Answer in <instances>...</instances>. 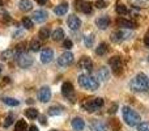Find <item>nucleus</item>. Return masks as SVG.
Instances as JSON below:
<instances>
[{"mask_svg": "<svg viewBox=\"0 0 149 131\" xmlns=\"http://www.w3.org/2000/svg\"><path fill=\"white\" fill-rule=\"evenodd\" d=\"M130 87L135 92H148L149 90V77L145 74H137L135 79L130 83Z\"/></svg>", "mask_w": 149, "mask_h": 131, "instance_id": "1", "label": "nucleus"}, {"mask_svg": "<svg viewBox=\"0 0 149 131\" xmlns=\"http://www.w3.org/2000/svg\"><path fill=\"white\" fill-rule=\"evenodd\" d=\"M122 113H123V119L126 121V123L128 125V126L134 127V126H137L139 123H141L140 116L135 110H132L131 108H128V106L122 108Z\"/></svg>", "mask_w": 149, "mask_h": 131, "instance_id": "2", "label": "nucleus"}, {"mask_svg": "<svg viewBox=\"0 0 149 131\" xmlns=\"http://www.w3.org/2000/svg\"><path fill=\"white\" fill-rule=\"evenodd\" d=\"M77 81H79L80 87L85 88V89H88V90H97L98 85H100L97 80H95L94 77L89 76V75H80Z\"/></svg>", "mask_w": 149, "mask_h": 131, "instance_id": "3", "label": "nucleus"}, {"mask_svg": "<svg viewBox=\"0 0 149 131\" xmlns=\"http://www.w3.org/2000/svg\"><path fill=\"white\" fill-rule=\"evenodd\" d=\"M16 62H17V64L21 67V68H28V67H30L31 64L34 63V59L33 57H30V55L28 54V53H16Z\"/></svg>", "mask_w": 149, "mask_h": 131, "instance_id": "4", "label": "nucleus"}, {"mask_svg": "<svg viewBox=\"0 0 149 131\" xmlns=\"http://www.w3.org/2000/svg\"><path fill=\"white\" fill-rule=\"evenodd\" d=\"M72 62H73V54L72 53H70V51L63 53V54L59 57V59H58V64L62 66V67L70 66Z\"/></svg>", "mask_w": 149, "mask_h": 131, "instance_id": "5", "label": "nucleus"}, {"mask_svg": "<svg viewBox=\"0 0 149 131\" xmlns=\"http://www.w3.org/2000/svg\"><path fill=\"white\" fill-rule=\"evenodd\" d=\"M109 64L111 66V69H113L116 75H119L122 72V59L119 57H113L109 60Z\"/></svg>", "mask_w": 149, "mask_h": 131, "instance_id": "6", "label": "nucleus"}, {"mask_svg": "<svg viewBox=\"0 0 149 131\" xmlns=\"http://www.w3.org/2000/svg\"><path fill=\"white\" fill-rule=\"evenodd\" d=\"M62 95L64 96V97H67V98L73 97V95H74V89H73L72 83H70V81L63 83V85H62Z\"/></svg>", "mask_w": 149, "mask_h": 131, "instance_id": "7", "label": "nucleus"}, {"mask_svg": "<svg viewBox=\"0 0 149 131\" xmlns=\"http://www.w3.org/2000/svg\"><path fill=\"white\" fill-rule=\"evenodd\" d=\"M50 97H51V90H50V88L46 87V85L42 87L38 92L39 101H42V102H47V101H50Z\"/></svg>", "mask_w": 149, "mask_h": 131, "instance_id": "8", "label": "nucleus"}, {"mask_svg": "<svg viewBox=\"0 0 149 131\" xmlns=\"http://www.w3.org/2000/svg\"><path fill=\"white\" fill-rule=\"evenodd\" d=\"M67 24L70 26V29H72V30H77L81 26V21H80V18L77 16H70L67 20Z\"/></svg>", "mask_w": 149, "mask_h": 131, "instance_id": "9", "label": "nucleus"}, {"mask_svg": "<svg viewBox=\"0 0 149 131\" xmlns=\"http://www.w3.org/2000/svg\"><path fill=\"white\" fill-rule=\"evenodd\" d=\"M52 58H54V51H52L51 49H45L43 51H42L41 54V60L42 63H50L52 60Z\"/></svg>", "mask_w": 149, "mask_h": 131, "instance_id": "10", "label": "nucleus"}, {"mask_svg": "<svg viewBox=\"0 0 149 131\" xmlns=\"http://www.w3.org/2000/svg\"><path fill=\"white\" fill-rule=\"evenodd\" d=\"M90 131H107V127H106V125L103 123L102 121L94 119V121L90 123Z\"/></svg>", "mask_w": 149, "mask_h": 131, "instance_id": "11", "label": "nucleus"}, {"mask_svg": "<svg viewBox=\"0 0 149 131\" xmlns=\"http://www.w3.org/2000/svg\"><path fill=\"white\" fill-rule=\"evenodd\" d=\"M33 18H34V21H36V22H38V24L45 22V21H46V18H47V12H46V11H42V9L36 11V12H34V15H33Z\"/></svg>", "mask_w": 149, "mask_h": 131, "instance_id": "12", "label": "nucleus"}, {"mask_svg": "<svg viewBox=\"0 0 149 131\" xmlns=\"http://www.w3.org/2000/svg\"><path fill=\"white\" fill-rule=\"evenodd\" d=\"M79 67L86 69V71H92L93 69V63L88 57H82L81 59H80V62H79Z\"/></svg>", "mask_w": 149, "mask_h": 131, "instance_id": "13", "label": "nucleus"}, {"mask_svg": "<svg viewBox=\"0 0 149 131\" xmlns=\"http://www.w3.org/2000/svg\"><path fill=\"white\" fill-rule=\"evenodd\" d=\"M76 4H77V9H80L81 12L86 13V15L92 13V5H90L89 3H84V1H80V0H77Z\"/></svg>", "mask_w": 149, "mask_h": 131, "instance_id": "14", "label": "nucleus"}, {"mask_svg": "<svg viewBox=\"0 0 149 131\" xmlns=\"http://www.w3.org/2000/svg\"><path fill=\"white\" fill-rule=\"evenodd\" d=\"M72 127L74 131H82L85 127V122L82 118H80V117H76V118H73L72 121Z\"/></svg>", "mask_w": 149, "mask_h": 131, "instance_id": "15", "label": "nucleus"}, {"mask_svg": "<svg viewBox=\"0 0 149 131\" xmlns=\"http://www.w3.org/2000/svg\"><path fill=\"white\" fill-rule=\"evenodd\" d=\"M95 24H97V26L100 29H106L109 25H110V18L107 17V16H103V17H100L97 18V21H95Z\"/></svg>", "mask_w": 149, "mask_h": 131, "instance_id": "16", "label": "nucleus"}, {"mask_svg": "<svg viewBox=\"0 0 149 131\" xmlns=\"http://www.w3.org/2000/svg\"><path fill=\"white\" fill-rule=\"evenodd\" d=\"M67 11H68V4H67V3L59 4V5H56V7L54 8L55 15H58V16H63V15H65V13H67Z\"/></svg>", "mask_w": 149, "mask_h": 131, "instance_id": "17", "label": "nucleus"}, {"mask_svg": "<svg viewBox=\"0 0 149 131\" xmlns=\"http://www.w3.org/2000/svg\"><path fill=\"white\" fill-rule=\"evenodd\" d=\"M118 25L122 28H127V29H135L136 28V24L132 22L130 20H124V18H119L118 20Z\"/></svg>", "mask_w": 149, "mask_h": 131, "instance_id": "18", "label": "nucleus"}, {"mask_svg": "<svg viewBox=\"0 0 149 131\" xmlns=\"http://www.w3.org/2000/svg\"><path fill=\"white\" fill-rule=\"evenodd\" d=\"M109 77H110V69L106 68V67H101V69L98 71V79H101L102 81H106Z\"/></svg>", "mask_w": 149, "mask_h": 131, "instance_id": "19", "label": "nucleus"}, {"mask_svg": "<svg viewBox=\"0 0 149 131\" xmlns=\"http://www.w3.org/2000/svg\"><path fill=\"white\" fill-rule=\"evenodd\" d=\"M18 5H20V9L24 11V12H28V11L33 9V3H31V0H21Z\"/></svg>", "mask_w": 149, "mask_h": 131, "instance_id": "20", "label": "nucleus"}, {"mask_svg": "<svg viewBox=\"0 0 149 131\" xmlns=\"http://www.w3.org/2000/svg\"><path fill=\"white\" fill-rule=\"evenodd\" d=\"M51 37H52V39L54 41H62L63 38H64V32H63V29H55L54 32H52V34H51Z\"/></svg>", "mask_w": 149, "mask_h": 131, "instance_id": "21", "label": "nucleus"}, {"mask_svg": "<svg viewBox=\"0 0 149 131\" xmlns=\"http://www.w3.org/2000/svg\"><path fill=\"white\" fill-rule=\"evenodd\" d=\"M15 57H16V51H13V50H5V51H3L1 55H0L1 60H9Z\"/></svg>", "mask_w": 149, "mask_h": 131, "instance_id": "22", "label": "nucleus"}, {"mask_svg": "<svg viewBox=\"0 0 149 131\" xmlns=\"http://www.w3.org/2000/svg\"><path fill=\"white\" fill-rule=\"evenodd\" d=\"M15 131H28V125L24 119H18L17 123H16Z\"/></svg>", "mask_w": 149, "mask_h": 131, "instance_id": "23", "label": "nucleus"}, {"mask_svg": "<svg viewBox=\"0 0 149 131\" xmlns=\"http://www.w3.org/2000/svg\"><path fill=\"white\" fill-rule=\"evenodd\" d=\"M82 106H84V109L86 111H89V113L97 110V109H95V106H94V104H93V100H86L84 104H82Z\"/></svg>", "mask_w": 149, "mask_h": 131, "instance_id": "24", "label": "nucleus"}, {"mask_svg": "<svg viewBox=\"0 0 149 131\" xmlns=\"http://www.w3.org/2000/svg\"><path fill=\"white\" fill-rule=\"evenodd\" d=\"M25 116L28 117V118H30V119H34V118L38 117V110L34 109V108H29L28 110L25 111Z\"/></svg>", "mask_w": 149, "mask_h": 131, "instance_id": "25", "label": "nucleus"}, {"mask_svg": "<svg viewBox=\"0 0 149 131\" xmlns=\"http://www.w3.org/2000/svg\"><path fill=\"white\" fill-rule=\"evenodd\" d=\"M115 9H116V13H119V15H122V16L128 13V9H127V7H126V5H123V4H120V3H116Z\"/></svg>", "mask_w": 149, "mask_h": 131, "instance_id": "26", "label": "nucleus"}, {"mask_svg": "<svg viewBox=\"0 0 149 131\" xmlns=\"http://www.w3.org/2000/svg\"><path fill=\"white\" fill-rule=\"evenodd\" d=\"M63 109L60 108V106H51V108L49 109V116H59L60 113H62Z\"/></svg>", "mask_w": 149, "mask_h": 131, "instance_id": "27", "label": "nucleus"}, {"mask_svg": "<svg viewBox=\"0 0 149 131\" xmlns=\"http://www.w3.org/2000/svg\"><path fill=\"white\" fill-rule=\"evenodd\" d=\"M49 37H50V30L47 28H42L41 30H39V38H41L42 41L47 39Z\"/></svg>", "mask_w": 149, "mask_h": 131, "instance_id": "28", "label": "nucleus"}, {"mask_svg": "<svg viewBox=\"0 0 149 131\" xmlns=\"http://www.w3.org/2000/svg\"><path fill=\"white\" fill-rule=\"evenodd\" d=\"M30 50L31 51H38V50H41V42H39L38 39H33V41L30 42Z\"/></svg>", "mask_w": 149, "mask_h": 131, "instance_id": "29", "label": "nucleus"}, {"mask_svg": "<svg viewBox=\"0 0 149 131\" xmlns=\"http://www.w3.org/2000/svg\"><path fill=\"white\" fill-rule=\"evenodd\" d=\"M95 53H97L98 55H103V54H106V53H107V45H106L105 42H103V43H101L100 46L97 47Z\"/></svg>", "mask_w": 149, "mask_h": 131, "instance_id": "30", "label": "nucleus"}, {"mask_svg": "<svg viewBox=\"0 0 149 131\" xmlns=\"http://www.w3.org/2000/svg\"><path fill=\"white\" fill-rule=\"evenodd\" d=\"M4 102L7 104L8 106H17L18 104V100H15V98H12V97H5L4 98Z\"/></svg>", "mask_w": 149, "mask_h": 131, "instance_id": "31", "label": "nucleus"}, {"mask_svg": "<svg viewBox=\"0 0 149 131\" xmlns=\"http://www.w3.org/2000/svg\"><path fill=\"white\" fill-rule=\"evenodd\" d=\"M22 25L25 29H31L33 28V21H31V18L29 17H24L22 18Z\"/></svg>", "mask_w": 149, "mask_h": 131, "instance_id": "32", "label": "nucleus"}, {"mask_svg": "<svg viewBox=\"0 0 149 131\" xmlns=\"http://www.w3.org/2000/svg\"><path fill=\"white\" fill-rule=\"evenodd\" d=\"M84 42H85V46L86 47H90V46H93V42H94V37L90 34V36H86L84 38Z\"/></svg>", "mask_w": 149, "mask_h": 131, "instance_id": "33", "label": "nucleus"}, {"mask_svg": "<svg viewBox=\"0 0 149 131\" xmlns=\"http://www.w3.org/2000/svg\"><path fill=\"white\" fill-rule=\"evenodd\" d=\"M93 104H94V106H95V109H100V108H102L103 106V104H105V101L102 100V98H93Z\"/></svg>", "mask_w": 149, "mask_h": 131, "instance_id": "34", "label": "nucleus"}, {"mask_svg": "<svg viewBox=\"0 0 149 131\" xmlns=\"http://www.w3.org/2000/svg\"><path fill=\"white\" fill-rule=\"evenodd\" d=\"M137 131H149V122H143L137 125Z\"/></svg>", "mask_w": 149, "mask_h": 131, "instance_id": "35", "label": "nucleus"}, {"mask_svg": "<svg viewBox=\"0 0 149 131\" xmlns=\"http://www.w3.org/2000/svg\"><path fill=\"white\" fill-rule=\"evenodd\" d=\"M123 32H116V33H114L113 34V39L115 42H120L122 39H123Z\"/></svg>", "mask_w": 149, "mask_h": 131, "instance_id": "36", "label": "nucleus"}, {"mask_svg": "<svg viewBox=\"0 0 149 131\" xmlns=\"http://www.w3.org/2000/svg\"><path fill=\"white\" fill-rule=\"evenodd\" d=\"M72 46H73V42L71 41V39H64V41H63V47H64V49L71 50Z\"/></svg>", "mask_w": 149, "mask_h": 131, "instance_id": "37", "label": "nucleus"}, {"mask_svg": "<svg viewBox=\"0 0 149 131\" xmlns=\"http://www.w3.org/2000/svg\"><path fill=\"white\" fill-rule=\"evenodd\" d=\"M94 5L97 8H106V1H105V0H95Z\"/></svg>", "mask_w": 149, "mask_h": 131, "instance_id": "38", "label": "nucleus"}, {"mask_svg": "<svg viewBox=\"0 0 149 131\" xmlns=\"http://www.w3.org/2000/svg\"><path fill=\"white\" fill-rule=\"evenodd\" d=\"M116 110H118V104L114 102L113 105L110 106V109H109V114H115Z\"/></svg>", "mask_w": 149, "mask_h": 131, "instance_id": "39", "label": "nucleus"}, {"mask_svg": "<svg viewBox=\"0 0 149 131\" xmlns=\"http://www.w3.org/2000/svg\"><path fill=\"white\" fill-rule=\"evenodd\" d=\"M13 122V117L12 116H8L7 118H5V122H4V127H9L10 125H12Z\"/></svg>", "mask_w": 149, "mask_h": 131, "instance_id": "40", "label": "nucleus"}, {"mask_svg": "<svg viewBox=\"0 0 149 131\" xmlns=\"http://www.w3.org/2000/svg\"><path fill=\"white\" fill-rule=\"evenodd\" d=\"M144 43L147 45V46H149V34H147V36H145V38H144Z\"/></svg>", "mask_w": 149, "mask_h": 131, "instance_id": "41", "label": "nucleus"}, {"mask_svg": "<svg viewBox=\"0 0 149 131\" xmlns=\"http://www.w3.org/2000/svg\"><path fill=\"white\" fill-rule=\"evenodd\" d=\"M29 131H38V127L37 126H30L29 127Z\"/></svg>", "mask_w": 149, "mask_h": 131, "instance_id": "42", "label": "nucleus"}, {"mask_svg": "<svg viewBox=\"0 0 149 131\" xmlns=\"http://www.w3.org/2000/svg\"><path fill=\"white\" fill-rule=\"evenodd\" d=\"M46 1H47V0H37V3H38V4H41V5H43Z\"/></svg>", "mask_w": 149, "mask_h": 131, "instance_id": "43", "label": "nucleus"}, {"mask_svg": "<svg viewBox=\"0 0 149 131\" xmlns=\"http://www.w3.org/2000/svg\"><path fill=\"white\" fill-rule=\"evenodd\" d=\"M41 119H42V123H46V118H45V117H41Z\"/></svg>", "mask_w": 149, "mask_h": 131, "instance_id": "44", "label": "nucleus"}, {"mask_svg": "<svg viewBox=\"0 0 149 131\" xmlns=\"http://www.w3.org/2000/svg\"><path fill=\"white\" fill-rule=\"evenodd\" d=\"M1 69H3V67H1V64H0V74H1Z\"/></svg>", "mask_w": 149, "mask_h": 131, "instance_id": "45", "label": "nucleus"}, {"mask_svg": "<svg viewBox=\"0 0 149 131\" xmlns=\"http://www.w3.org/2000/svg\"><path fill=\"white\" fill-rule=\"evenodd\" d=\"M1 5H3V1H1V0H0V7H1Z\"/></svg>", "mask_w": 149, "mask_h": 131, "instance_id": "46", "label": "nucleus"}, {"mask_svg": "<svg viewBox=\"0 0 149 131\" xmlns=\"http://www.w3.org/2000/svg\"><path fill=\"white\" fill-rule=\"evenodd\" d=\"M51 131H58V130H51Z\"/></svg>", "mask_w": 149, "mask_h": 131, "instance_id": "47", "label": "nucleus"}]
</instances>
